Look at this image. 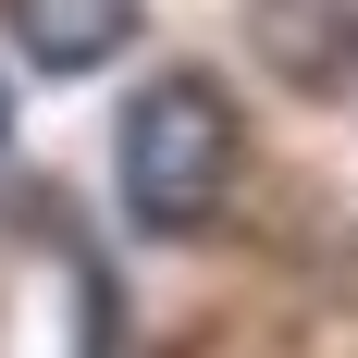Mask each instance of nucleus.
Instances as JSON below:
<instances>
[{"label":"nucleus","instance_id":"nucleus-1","mask_svg":"<svg viewBox=\"0 0 358 358\" xmlns=\"http://www.w3.org/2000/svg\"><path fill=\"white\" fill-rule=\"evenodd\" d=\"M235 198V99L210 74H148L136 111H124V210L148 235H198V222Z\"/></svg>","mask_w":358,"mask_h":358},{"label":"nucleus","instance_id":"nucleus-2","mask_svg":"<svg viewBox=\"0 0 358 358\" xmlns=\"http://www.w3.org/2000/svg\"><path fill=\"white\" fill-rule=\"evenodd\" d=\"M248 50L296 99H346L358 87V0H248Z\"/></svg>","mask_w":358,"mask_h":358},{"label":"nucleus","instance_id":"nucleus-3","mask_svg":"<svg viewBox=\"0 0 358 358\" xmlns=\"http://www.w3.org/2000/svg\"><path fill=\"white\" fill-rule=\"evenodd\" d=\"M13 13V50H25L37 74H99L124 37L148 25V0H0Z\"/></svg>","mask_w":358,"mask_h":358},{"label":"nucleus","instance_id":"nucleus-4","mask_svg":"<svg viewBox=\"0 0 358 358\" xmlns=\"http://www.w3.org/2000/svg\"><path fill=\"white\" fill-rule=\"evenodd\" d=\"M0 136H13V99H0Z\"/></svg>","mask_w":358,"mask_h":358}]
</instances>
